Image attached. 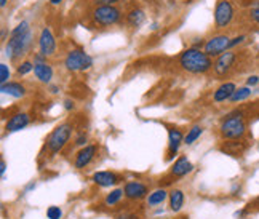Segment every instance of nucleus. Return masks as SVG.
I'll return each mask as SVG.
<instances>
[{"instance_id":"f257e3e1","label":"nucleus","mask_w":259,"mask_h":219,"mask_svg":"<svg viewBox=\"0 0 259 219\" xmlns=\"http://www.w3.org/2000/svg\"><path fill=\"white\" fill-rule=\"evenodd\" d=\"M183 69L192 74H205L214 66L211 63V58L205 52H200L198 48H189L179 58Z\"/></svg>"},{"instance_id":"f03ea898","label":"nucleus","mask_w":259,"mask_h":219,"mask_svg":"<svg viewBox=\"0 0 259 219\" xmlns=\"http://www.w3.org/2000/svg\"><path fill=\"white\" fill-rule=\"evenodd\" d=\"M72 135V125L71 123H63L56 126L52 132V135L47 139V147L52 154H58L61 149L66 146V143L69 141V138Z\"/></svg>"},{"instance_id":"7ed1b4c3","label":"nucleus","mask_w":259,"mask_h":219,"mask_svg":"<svg viewBox=\"0 0 259 219\" xmlns=\"http://www.w3.org/2000/svg\"><path fill=\"white\" fill-rule=\"evenodd\" d=\"M31 42H32V34L31 31L29 32H24V34H18V35H12L10 37V40L5 47V55L10 58V59H16L19 56H23L27 48L31 47Z\"/></svg>"},{"instance_id":"20e7f679","label":"nucleus","mask_w":259,"mask_h":219,"mask_svg":"<svg viewBox=\"0 0 259 219\" xmlns=\"http://www.w3.org/2000/svg\"><path fill=\"white\" fill-rule=\"evenodd\" d=\"M246 132V123L242 115H231L227 117L221 125V135L226 139H238Z\"/></svg>"},{"instance_id":"39448f33","label":"nucleus","mask_w":259,"mask_h":219,"mask_svg":"<svg viewBox=\"0 0 259 219\" xmlns=\"http://www.w3.org/2000/svg\"><path fill=\"white\" fill-rule=\"evenodd\" d=\"M64 64L69 71H87V69L93 66V59L83 50H72L66 56Z\"/></svg>"},{"instance_id":"423d86ee","label":"nucleus","mask_w":259,"mask_h":219,"mask_svg":"<svg viewBox=\"0 0 259 219\" xmlns=\"http://www.w3.org/2000/svg\"><path fill=\"white\" fill-rule=\"evenodd\" d=\"M93 19L101 26H112L120 19V10L114 5H99L93 10Z\"/></svg>"},{"instance_id":"0eeeda50","label":"nucleus","mask_w":259,"mask_h":219,"mask_svg":"<svg viewBox=\"0 0 259 219\" xmlns=\"http://www.w3.org/2000/svg\"><path fill=\"white\" fill-rule=\"evenodd\" d=\"M234 18V7L229 0H219L214 8V23L216 27H226L231 24Z\"/></svg>"},{"instance_id":"6e6552de","label":"nucleus","mask_w":259,"mask_h":219,"mask_svg":"<svg viewBox=\"0 0 259 219\" xmlns=\"http://www.w3.org/2000/svg\"><path fill=\"white\" fill-rule=\"evenodd\" d=\"M231 47V38L227 35H216L205 43V53L208 56H221Z\"/></svg>"},{"instance_id":"1a4fd4ad","label":"nucleus","mask_w":259,"mask_h":219,"mask_svg":"<svg viewBox=\"0 0 259 219\" xmlns=\"http://www.w3.org/2000/svg\"><path fill=\"white\" fill-rule=\"evenodd\" d=\"M38 48H40V53L44 56H50L55 53L56 50V40L50 31L48 27H44L42 32H40V37H38Z\"/></svg>"},{"instance_id":"9d476101","label":"nucleus","mask_w":259,"mask_h":219,"mask_svg":"<svg viewBox=\"0 0 259 219\" xmlns=\"http://www.w3.org/2000/svg\"><path fill=\"white\" fill-rule=\"evenodd\" d=\"M235 59H237V55L234 52H226V53H223L221 56L216 59V63L213 66L214 67V72L218 75H226L232 69Z\"/></svg>"},{"instance_id":"9b49d317","label":"nucleus","mask_w":259,"mask_h":219,"mask_svg":"<svg viewBox=\"0 0 259 219\" xmlns=\"http://www.w3.org/2000/svg\"><path fill=\"white\" fill-rule=\"evenodd\" d=\"M123 192L125 197L130 198V200H141V198L147 195V187L139 181H130L125 184Z\"/></svg>"},{"instance_id":"f8f14e48","label":"nucleus","mask_w":259,"mask_h":219,"mask_svg":"<svg viewBox=\"0 0 259 219\" xmlns=\"http://www.w3.org/2000/svg\"><path fill=\"white\" fill-rule=\"evenodd\" d=\"M181 143H184L181 130L173 128V130L168 132V158L175 157V154L179 151V147H181Z\"/></svg>"},{"instance_id":"ddd939ff","label":"nucleus","mask_w":259,"mask_h":219,"mask_svg":"<svg viewBox=\"0 0 259 219\" xmlns=\"http://www.w3.org/2000/svg\"><path fill=\"white\" fill-rule=\"evenodd\" d=\"M95 154H96V146H85L75 157V168L82 170V168L88 166L90 162L95 158Z\"/></svg>"},{"instance_id":"4468645a","label":"nucleus","mask_w":259,"mask_h":219,"mask_svg":"<svg viewBox=\"0 0 259 219\" xmlns=\"http://www.w3.org/2000/svg\"><path fill=\"white\" fill-rule=\"evenodd\" d=\"M93 181L101 187H111L120 181V178L111 171H98L93 174Z\"/></svg>"},{"instance_id":"2eb2a0df","label":"nucleus","mask_w":259,"mask_h":219,"mask_svg":"<svg viewBox=\"0 0 259 219\" xmlns=\"http://www.w3.org/2000/svg\"><path fill=\"white\" fill-rule=\"evenodd\" d=\"M27 125H29V115L27 114H16L7 122L5 128H7V132L13 133V132L23 130V128H26Z\"/></svg>"},{"instance_id":"dca6fc26","label":"nucleus","mask_w":259,"mask_h":219,"mask_svg":"<svg viewBox=\"0 0 259 219\" xmlns=\"http://www.w3.org/2000/svg\"><path fill=\"white\" fill-rule=\"evenodd\" d=\"M235 90H237V86H235V83H232V82H227V83H223L221 86H219L216 92H214V96H213V99L216 103H224V101H227V99H231L232 98V95L235 93Z\"/></svg>"},{"instance_id":"f3484780","label":"nucleus","mask_w":259,"mask_h":219,"mask_svg":"<svg viewBox=\"0 0 259 219\" xmlns=\"http://www.w3.org/2000/svg\"><path fill=\"white\" fill-rule=\"evenodd\" d=\"M192 170H194V165L187 160V157H179L171 168V174L178 176V178H183L187 173H191Z\"/></svg>"},{"instance_id":"a211bd4d","label":"nucleus","mask_w":259,"mask_h":219,"mask_svg":"<svg viewBox=\"0 0 259 219\" xmlns=\"http://www.w3.org/2000/svg\"><path fill=\"white\" fill-rule=\"evenodd\" d=\"M34 74L40 82L48 83L53 78V69L47 63H34Z\"/></svg>"},{"instance_id":"6ab92c4d","label":"nucleus","mask_w":259,"mask_h":219,"mask_svg":"<svg viewBox=\"0 0 259 219\" xmlns=\"http://www.w3.org/2000/svg\"><path fill=\"white\" fill-rule=\"evenodd\" d=\"M2 93L5 95H10V96H13V98H23L26 95V90L21 83H18V82H8L5 85H2Z\"/></svg>"},{"instance_id":"aec40b11","label":"nucleus","mask_w":259,"mask_h":219,"mask_svg":"<svg viewBox=\"0 0 259 219\" xmlns=\"http://www.w3.org/2000/svg\"><path fill=\"white\" fill-rule=\"evenodd\" d=\"M184 205V192L179 189H173L170 192V208L171 211H179Z\"/></svg>"},{"instance_id":"412c9836","label":"nucleus","mask_w":259,"mask_h":219,"mask_svg":"<svg viewBox=\"0 0 259 219\" xmlns=\"http://www.w3.org/2000/svg\"><path fill=\"white\" fill-rule=\"evenodd\" d=\"M166 191L165 189H157V191H154L152 194H149L147 197V203L151 205V206H155V205H162L165 200H166Z\"/></svg>"},{"instance_id":"4be33fe9","label":"nucleus","mask_w":259,"mask_h":219,"mask_svg":"<svg viewBox=\"0 0 259 219\" xmlns=\"http://www.w3.org/2000/svg\"><path fill=\"white\" fill-rule=\"evenodd\" d=\"M144 18H146V15H144V12H141V10H132L128 15H126V21H128V24L130 26H135V27H138V26H141L143 24V21H144Z\"/></svg>"},{"instance_id":"5701e85b","label":"nucleus","mask_w":259,"mask_h":219,"mask_svg":"<svg viewBox=\"0 0 259 219\" xmlns=\"http://www.w3.org/2000/svg\"><path fill=\"white\" fill-rule=\"evenodd\" d=\"M251 96V88L250 86H242V88H237L235 93L232 95V98L229 99V101L232 103H240V101H245Z\"/></svg>"},{"instance_id":"b1692460","label":"nucleus","mask_w":259,"mask_h":219,"mask_svg":"<svg viewBox=\"0 0 259 219\" xmlns=\"http://www.w3.org/2000/svg\"><path fill=\"white\" fill-rule=\"evenodd\" d=\"M202 126H198V125H195V126H192L191 130H189V133L184 136V144H187V146H191V144H194L198 138H200V135H202Z\"/></svg>"},{"instance_id":"393cba45","label":"nucleus","mask_w":259,"mask_h":219,"mask_svg":"<svg viewBox=\"0 0 259 219\" xmlns=\"http://www.w3.org/2000/svg\"><path fill=\"white\" fill-rule=\"evenodd\" d=\"M125 195V192H123V189H115V191H112L111 194H109L107 197H106V205L107 206H114V205H117L118 202L122 200V197Z\"/></svg>"},{"instance_id":"a878e982","label":"nucleus","mask_w":259,"mask_h":219,"mask_svg":"<svg viewBox=\"0 0 259 219\" xmlns=\"http://www.w3.org/2000/svg\"><path fill=\"white\" fill-rule=\"evenodd\" d=\"M31 71H34V64L31 61H24L23 64H19L18 69H16V72L19 75H26V74H29Z\"/></svg>"},{"instance_id":"bb28decb","label":"nucleus","mask_w":259,"mask_h":219,"mask_svg":"<svg viewBox=\"0 0 259 219\" xmlns=\"http://www.w3.org/2000/svg\"><path fill=\"white\" fill-rule=\"evenodd\" d=\"M61 216H63V211H61V208H59V206H50L47 210V217L48 219H61Z\"/></svg>"},{"instance_id":"cd10ccee","label":"nucleus","mask_w":259,"mask_h":219,"mask_svg":"<svg viewBox=\"0 0 259 219\" xmlns=\"http://www.w3.org/2000/svg\"><path fill=\"white\" fill-rule=\"evenodd\" d=\"M8 78H10V69L7 64H0V82H2V85L8 83Z\"/></svg>"},{"instance_id":"c85d7f7f","label":"nucleus","mask_w":259,"mask_h":219,"mask_svg":"<svg viewBox=\"0 0 259 219\" xmlns=\"http://www.w3.org/2000/svg\"><path fill=\"white\" fill-rule=\"evenodd\" d=\"M250 16H251V19H253L254 23H257V24H259V5H256L254 8H251Z\"/></svg>"},{"instance_id":"c756f323","label":"nucleus","mask_w":259,"mask_h":219,"mask_svg":"<svg viewBox=\"0 0 259 219\" xmlns=\"http://www.w3.org/2000/svg\"><path fill=\"white\" fill-rule=\"evenodd\" d=\"M259 83V77L257 75H250V77H248V80H246V85L248 86H254V85H257Z\"/></svg>"},{"instance_id":"7c9ffc66","label":"nucleus","mask_w":259,"mask_h":219,"mask_svg":"<svg viewBox=\"0 0 259 219\" xmlns=\"http://www.w3.org/2000/svg\"><path fill=\"white\" fill-rule=\"evenodd\" d=\"M85 143H87V135L85 133L78 135L77 139H75V146H85Z\"/></svg>"},{"instance_id":"2f4dec72","label":"nucleus","mask_w":259,"mask_h":219,"mask_svg":"<svg viewBox=\"0 0 259 219\" xmlns=\"http://www.w3.org/2000/svg\"><path fill=\"white\" fill-rule=\"evenodd\" d=\"M243 40H245V35H238V37L232 38V40H231V47H229V48H232V47H235L238 43H242Z\"/></svg>"},{"instance_id":"473e14b6","label":"nucleus","mask_w":259,"mask_h":219,"mask_svg":"<svg viewBox=\"0 0 259 219\" xmlns=\"http://www.w3.org/2000/svg\"><path fill=\"white\" fill-rule=\"evenodd\" d=\"M115 219H139L136 214H132V213H123V214H118Z\"/></svg>"},{"instance_id":"72a5a7b5","label":"nucleus","mask_w":259,"mask_h":219,"mask_svg":"<svg viewBox=\"0 0 259 219\" xmlns=\"http://www.w3.org/2000/svg\"><path fill=\"white\" fill-rule=\"evenodd\" d=\"M95 2L99 5H112V4L118 2V0H95Z\"/></svg>"},{"instance_id":"f704fd0d","label":"nucleus","mask_w":259,"mask_h":219,"mask_svg":"<svg viewBox=\"0 0 259 219\" xmlns=\"http://www.w3.org/2000/svg\"><path fill=\"white\" fill-rule=\"evenodd\" d=\"M64 107L67 109V111H72V109H74V103L71 101V99H66V101H64Z\"/></svg>"},{"instance_id":"c9c22d12","label":"nucleus","mask_w":259,"mask_h":219,"mask_svg":"<svg viewBox=\"0 0 259 219\" xmlns=\"http://www.w3.org/2000/svg\"><path fill=\"white\" fill-rule=\"evenodd\" d=\"M5 170H7V163H5V160H2L0 162V173H2V176L5 174Z\"/></svg>"},{"instance_id":"e433bc0d","label":"nucleus","mask_w":259,"mask_h":219,"mask_svg":"<svg viewBox=\"0 0 259 219\" xmlns=\"http://www.w3.org/2000/svg\"><path fill=\"white\" fill-rule=\"evenodd\" d=\"M59 2H63V0H50V4H53V5H58Z\"/></svg>"},{"instance_id":"4c0bfd02","label":"nucleus","mask_w":259,"mask_h":219,"mask_svg":"<svg viewBox=\"0 0 259 219\" xmlns=\"http://www.w3.org/2000/svg\"><path fill=\"white\" fill-rule=\"evenodd\" d=\"M7 2H8V0H0V7H5Z\"/></svg>"},{"instance_id":"58836bf2","label":"nucleus","mask_w":259,"mask_h":219,"mask_svg":"<svg viewBox=\"0 0 259 219\" xmlns=\"http://www.w3.org/2000/svg\"><path fill=\"white\" fill-rule=\"evenodd\" d=\"M52 93H58V86H52Z\"/></svg>"}]
</instances>
